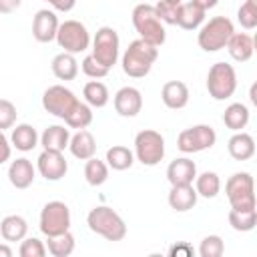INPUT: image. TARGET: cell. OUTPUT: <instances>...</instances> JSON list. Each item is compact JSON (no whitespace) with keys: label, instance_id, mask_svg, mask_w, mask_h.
Wrapping results in <instances>:
<instances>
[{"label":"cell","instance_id":"ab89813d","mask_svg":"<svg viewBox=\"0 0 257 257\" xmlns=\"http://www.w3.org/2000/svg\"><path fill=\"white\" fill-rule=\"evenodd\" d=\"M80 68H82V72H84L88 78H104V76L108 74V68L102 66L92 54H86V56L82 58Z\"/></svg>","mask_w":257,"mask_h":257},{"label":"cell","instance_id":"484cf974","mask_svg":"<svg viewBox=\"0 0 257 257\" xmlns=\"http://www.w3.org/2000/svg\"><path fill=\"white\" fill-rule=\"evenodd\" d=\"M205 10L199 8L197 4L189 2H181L179 6V16H177V26H181L183 30H197L203 22H205Z\"/></svg>","mask_w":257,"mask_h":257},{"label":"cell","instance_id":"5b68a950","mask_svg":"<svg viewBox=\"0 0 257 257\" xmlns=\"http://www.w3.org/2000/svg\"><path fill=\"white\" fill-rule=\"evenodd\" d=\"M225 195L229 199L231 209L247 211V209H257V199H255V183L251 173L241 171L235 173L227 179L225 183Z\"/></svg>","mask_w":257,"mask_h":257},{"label":"cell","instance_id":"6da1fadb","mask_svg":"<svg viewBox=\"0 0 257 257\" xmlns=\"http://www.w3.org/2000/svg\"><path fill=\"white\" fill-rule=\"evenodd\" d=\"M157 58H159V46H153L151 42H147L143 38H137L122 52L120 66H122V72L126 76L145 78L151 72V68H153Z\"/></svg>","mask_w":257,"mask_h":257},{"label":"cell","instance_id":"d4e9b609","mask_svg":"<svg viewBox=\"0 0 257 257\" xmlns=\"http://www.w3.org/2000/svg\"><path fill=\"white\" fill-rule=\"evenodd\" d=\"M28 233V221L22 215H6L0 221V235L6 243L22 241Z\"/></svg>","mask_w":257,"mask_h":257},{"label":"cell","instance_id":"7402d4cb","mask_svg":"<svg viewBox=\"0 0 257 257\" xmlns=\"http://www.w3.org/2000/svg\"><path fill=\"white\" fill-rule=\"evenodd\" d=\"M227 151H229L231 159H235V161H249L255 155V141L249 133L237 131L227 141Z\"/></svg>","mask_w":257,"mask_h":257},{"label":"cell","instance_id":"83f0119b","mask_svg":"<svg viewBox=\"0 0 257 257\" xmlns=\"http://www.w3.org/2000/svg\"><path fill=\"white\" fill-rule=\"evenodd\" d=\"M82 96H84V102L90 106V108H102L108 104V88L104 82H100L98 78L94 80H88L84 86H82Z\"/></svg>","mask_w":257,"mask_h":257},{"label":"cell","instance_id":"e0dca14e","mask_svg":"<svg viewBox=\"0 0 257 257\" xmlns=\"http://www.w3.org/2000/svg\"><path fill=\"white\" fill-rule=\"evenodd\" d=\"M161 100L171 110L185 108L189 104V86L183 80H167L161 88Z\"/></svg>","mask_w":257,"mask_h":257},{"label":"cell","instance_id":"b9f144b4","mask_svg":"<svg viewBox=\"0 0 257 257\" xmlns=\"http://www.w3.org/2000/svg\"><path fill=\"white\" fill-rule=\"evenodd\" d=\"M10 155H12L10 139L4 135V131H0V165H4L6 161H10Z\"/></svg>","mask_w":257,"mask_h":257},{"label":"cell","instance_id":"ee69618b","mask_svg":"<svg viewBox=\"0 0 257 257\" xmlns=\"http://www.w3.org/2000/svg\"><path fill=\"white\" fill-rule=\"evenodd\" d=\"M48 2L56 12H70L76 6V0H44Z\"/></svg>","mask_w":257,"mask_h":257},{"label":"cell","instance_id":"9c48e42d","mask_svg":"<svg viewBox=\"0 0 257 257\" xmlns=\"http://www.w3.org/2000/svg\"><path fill=\"white\" fill-rule=\"evenodd\" d=\"M217 143V133L211 124H193L179 133L177 137V149L185 155L203 153L207 149H213Z\"/></svg>","mask_w":257,"mask_h":257},{"label":"cell","instance_id":"30bf717a","mask_svg":"<svg viewBox=\"0 0 257 257\" xmlns=\"http://www.w3.org/2000/svg\"><path fill=\"white\" fill-rule=\"evenodd\" d=\"M102 66L108 70L116 64L120 54V38L112 26H100L92 38V52H90Z\"/></svg>","mask_w":257,"mask_h":257},{"label":"cell","instance_id":"7bdbcfd3","mask_svg":"<svg viewBox=\"0 0 257 257\" xmlns=\"http://www.w3.org/2000/svg\"><path fill=\"white\" fill-rule=\"evenodd\" d=\"M169 255L171 257H191L193 255V247L189 245V243H177V245H173L171 249H169Z\"/></svg>","mask_w":257,"mask_h":257},{"label":"cell","instance_id":"4fadbf2b","mask_svg":"<svg viewBox=\"0 0 257 257\" xmlns=\"http://www.w3.org/2000/svg\"><path fill=\"white\" fill-rule=\"evenodd\" d=\"M36 169H38L40 177H44L46 181H60L68 171V163L60 151L44 149L36 159Z\"/></svg>","mask_w":257,"mask_h":257},{"label":"cell","instance_id":"7c38bea8","mask_svg":"<svg viewBox=\"0 0 257 257\" xmlns=\"http://www.w3.org/2000/svg\"><path fill=\"white\" fill-rule=\"evenodd\" d=\"M76 102H78L76 94L70 88H66L64 84H52L42 92V108L62 120L72 110V106Z\"/></svg>","mask_w":257,"mask_h":257},{"label":"cell","instance_id":"681fc988","mask_svg":"<svg viewBox=\"0 0 257 257\" xmlns=\"http://www.w3.org/2000/svg\"><path fill=\"white\" fill-rule=\"evenodd\" d=\"M171 2H179V4H181V2H183V0H171Z\"/></svg>","mask_w":257,"mask_h":257},{"label":"cell","instance_id":"ffe728a7","mask_svg":"<svg viewBox=\"0 0 257 257\" xmlns=\"http://www.w3.org/2000/svg\"><path fill=\"white\" fill-rule=\"evenodd\" d=\"M197 199L199 195L193 185H173L169 191V205L177 213L191 211L197 205Z\"/></svg>","mask_w":257,"mask_h":257},{"label":"cell","instance_id":"c3c4849f","mask_svg":"<svg viewBox=\"0 0 257 257\" xmlns=\"http://www.w3.org/2000/svg\"><path fill=\"white\" fill-rule=\"evenodd\" d=\"M255 88H257V86L253 84V86H251V102H253V104H257V96H255Z\"/></svg>","mask_w":257,"mask_h":257},{"label":"cell","instance_id":"7a4b0ae2","mask_svg":"<svg viewBox=\"0 0 257 257\" xmlns=\"http://www.w3.org/2000/svg\"><path fill=\"white\" fill-rule=\"evenodd\" d=\"M86 225L92 233L104 237L106 241H122L126 235L124 219L106 205H96L86 215Z\"/></svg>","mask_w":257,"mask_h":257},{"label":"cell","instance_id":"f1b7e54d","mask_svg":"<svg viewBox=\"0 0 257 257\" xmlns=\"http://www.w3.org/2000/svg\"><path fill=\"white\" fill-rule=\"evenodd\" d=\"M249 116H251V112L243 102H231L223 112V122L229 131L237 133V131H243L247 126Z\"/></svg>","mask_w":257,"mask_h":257},{"label":"cell","instance_id":"8992f818","mask_svg":"<svg viewBox=\"0 0 257 257\" xmlns=\"http://www.w3.org/2000/svg\"><path fill=\"white\" fill-rule=\"evenodd\" d=\"M237 90V72L229 62H215L207 72V92L213 100H227Z\"/></svg>","mask_w":257,"mask_h":257},{"label":"cell","instance_id":"2e32d148","mask_svg":"<svg viewBox=\"0 0 257 257\" xmlns=\"http://www.w3.org/2000/svg\"><path fill=\"white\" fill-rule=\"evenodd\" d=\"M197 177V165L189 157H179L167 167V181L173 185H193Z\"/></svg>","mask_w":257,"mask_h":257},{"label":"cell","instance_id":"bcb514c9","mask_svg":"<svg viewBox=\"0 0 257 257\" xmlns=\"http://www.w3.org/2000/svg\"><path fill=\"white\" fill-rule=\"evenodd\" d=\"M191 2H193V4H197L199 8H203L205 12H207V10H211V8H215V6L219 4V0H191Z\"/></svg>","mask_w":257,"mask_h":257},{"label":"cell","instance_id":"5bb4252c","mask_svg":"<svg viewBox=\"0 0 257 257\" xmlns=\"http://www.w3.org/2000/svg\"><path fill=\"white\" fill-rule=\"evenodd\" d=\"M58 16L54 10H48V8H42L34 14L32 18V36L34 40L46 44V42H52L56 38V30H58Z\"/></svg>","mask_w":257,"mask_h":257},{"label":"cell","instance_id":"4316f807","mask_svg":"<svg viewBox=\"0 0 257 257\" xmlns=\"http://www.w3.org/2000/svg\"><path fill=\"white\" fill-rule=\"evenodd\" d=\"M50 68L58 80H74L78 74V62H76L74 54H70V52L56 54L50 62Z\"/></svg>","mask_w":257,"mask_h":257},{"label":"cell","instance_id":"ba28073f","mask_svg":"<svg viewBox=\"0 0 257 257\" xmlns=\"http://www.w3.org/2000/svg\"><path fill=\"white\" fill-rule=\"evenodd\" d=\"M54 40L58 42L62 52L80 54V52L88 50V46H90V32L86 30V26L80 20H64L58 24Z\"/></svg>","mask_w":257,"mask_h":257},{"label":"cell","instance_id":"8fae6325","mask_svg":"<svg viewBox=\"0 0 257 257\" xmlns=\"http://www.w3.org/2000/svg\"><path fill=\"white\" fill-rule=\"evenodd\" d=\"M38 227L42 235H58L64 231H70V209L62 201H48L40 211Z\"/></svg>","mask_w":257,"mask_h":257},{"label":"cell","instance_id":"d6986e66","mask_svg":"<svg viewBox=\"0 0 257 257\" xmlns=\"http://www.w3.org/2000/svg\"><path fill=\"white\" fill-rule=\"evenodd\" d=\"M225 48L229 50V56L233 60L247 62L253 56V52H255V40L247 32H233L231 38L227 40V46Z\"/></svg>","mask_w":257,"mask_h":257},{"label":"cell","instance_id":"52a82bcc","mask_svg":"<svg viewBox=\"0 0 257 257\" xmlns=\"http://www.w3.org/2000/svg\"><path fill=\"white\" fill-rule=\"evenodd\" d=\"M165 157V139L159 131L145 128L135 137V159L145 167H155Z\"/></svg>","mask_w":257,"mask_h":257},{"label":"cell","instance_id":"277c9868","mask_svg":"<svg viewBox=\"0 0 257 257\" xmlns=\"http://www.w3.org/2000/svg\"><path fill=\"white\" fill-rule=\"evenodd\" d=\"M235 32L233 22L227 16H213L199 26L197 44L205 52H217L227 46V40Z\"/></svg>","mask_w":257,"mask_h":257},{"label":"cell","instance_id":"f35d334b","mask_svg":"<svg viewBox=\"0 0 257 257\" xmlns=\"http://www.w3.org/2000/svg\"><path fill=\"white\" fill-rule=\"evenodd\" d=\"M18 255L20 257H44L46 255V245L38 237H24L20 241Z\"/></svg>","mask_w":257,"mask_h":257},{"label":"cell","instance_id":"e575fe53","mask_svg":"<svg viewBox=\"0 0 257 257\" xmlns=\"http://www.w3.org/2000/svg\"><path fill=\"white\" fill-rule=\"evenodd\" d=\"M64 122H66V126H70V128H86L90 122H92V108L86 104V102H76L74 106H72V110L64 116Z\"/></svg>","mask_w":257,"mask_h":257},{"label":"cell","instance_id":"8d00e7d4","mask_svg":"<svg viewBox=\"0 0 257 257\" xmlns=\"http://www.w3.org/2000/svg\"><path fill=\"white\" fill-rule=\"evenodd\" d=\"M225 253V243L219 235H207L199 245L201 257H221Z\"/></svg>","mask_w":257,"mask_h":257},{"label":"cell","instance_id":"3957f363","mask_svg":"<svg viewBox=\"0 0 257 257\" xmlns=\"http://www.w3.org/2000/svg\"><path fill=\"white\" fill-rule=\"evenodd\" d=\"M133 26L139 32V38L151 42L153 46H163L167 40V30L163 20L159 18L153 4H137L133 8Z\"/></svg>","mask_w":257,"mask_h":257},{"label":"cell","instance_id":"9a60e30c","mask_svg":"<svg viewBox=\"0 0 257 257\" xmlns=\"http://www.w3.org/2000/svg\"><path fill=\"white\" fill-rule=\"evenodd\" d=\"M112 104H114V110L124 116V118H133L141 112L143 108V94L139 88L135 86H122L116 90L114 98H112Z\"/></svg>","mask_w":257,"mask_h":257},{"label":"cell","instance_id":"60d3db41","mask_svg":"<svg viewBox=\"0 0 257 257\" xmlns=\"http://www.w3.org/2000/svg\"><path fill=\"white\" fill-rule=\"evenodd\" d=\"M16 106L8 98H0V131L12 128L16 124Z\"/></svg>","mask_w":257,"mask_h":257},{"label":"cell","instance_id":"74e56055","mask_svg":"<svg viewBox=\"0 0 257 257\" xmlns=\"http://www.w3.org/2000/svg\"><path fill=\"white\" fill-rule=\"evenodd\" d=\"M179 2H171V0H159L155 4V10L159 14V18L163 20V24H171L177 26V16H179Z\"/></svg>","mask_w":257,"mask_h":257},{"label":"cell","instance_id":"f6af8a7d","mask_svg":"<svg viewBox=\"0 0 257 257\" xmlns=\"http://www.w3.org/2000/svg\"><path fill=\"white\" fill-rule=\"evenodd\" d=\"M22 0H0V14H10L16 8H20Z\"/></svg>","mask_w":257,"mask_h":257},{"label":"cell","instance_id":"1f68e13d","mask_svg":"<svg viewBox=\"0 0 257 257\" xmlns=\"http://www.w3.org/2000/svg\"><path fill=\"white\" fill-rule=\"evenodd\" d=\"M46 251L52 257H68L74 251V235L70 231L46 237Z\"/></svg>","mask_w":257,"mask_h":257},{"label":"cell","instance_id":"d590c367","mask_svg":"<svg viewBox=\"0 0 257 257\" xmlns=\"http://www.w3.org/2000/svg\"><path fill=\"white\" fill-rule=\"evenodd\" d=\"M237 20L241 28L253 30L257 26V0H245L237 10Z\"/></svg>","mask_w":257,"mask_h":257},{"label":"cell","instance_id":"d6a6232c","mask_svg":"<svg viewBox=\"0 0 257 257\" xmlns=\"http://www.w3.org/2000/svg\"><path fill=\"white\" fill-rule=\"evenodd\" d=\"M84 179L90 187H100L106 183L108 179V165L96 157H90L86 159L84 163Z\"/></svg>","mask_w":257,"mask_h":257},{"label":"cell","instance_id":"7dc6e473","mask_svg":"<svg viewBox=\"0 0 257 257\" xmlns=\"http://www.w3.org/2000/svg\"><path fill=\"white\" fill-rule=\"evenodd\" d=\"M0 257H12V249L6 243H0Z\"/></svg>","mask_w":257,"mask_h":257},{"label":"cell","instance_id":"836d02e7","mask_svg":"<svg viewBox=\"0 0 257 257\" xmlns=\"http://www.w3.org/2000/svg\"><path fill=\"white\" fill-rule=\"evenodd\" d=\"M227 219H229L231 229H235L239 233H249L257 225V209H247V211L231 209L229 215H227Z\"/></svg>","mask_w":257,"mask_h":257},{"label":"cell","instance_id":"4dcf8cb0","mask_svg":"<svg viewBox=\"0 0 257 257\" xmlns=\"http://www.w3.org/2000/svg\"><path fill=\"white\" fill-rule=\"evenodd\" d=\"M195 191L199 197H205V199H215L221 191V179L215 171H205L201 175L195 177Z\"/></svg>","mask_w":257,"mask_h":257},{"label":"cell","instance_id":"ac0fdd59","mask_svg":"<svg viewBox=\"0 0 257 257\" xmlns=\"http://www.w3.org/2000/svg\"><path fill=\"white\" fill-rule=\"evenodd\" d=\"M34 177H36V169L32 161H28L26 157L12 161L8 167V181L14 189H28L34 183Z\"/></svg>","mask_w":257,"mask_h":257},{"label":"cell","instance_id":"f546056e","mask_svg":"<svg viewBox=\"0 0 257 257\" xmlns=\"http://www.w3.org/2000/svg\"><path fill=\"white\" fill-rule=\"evenodd\" d=\"M104 163L108 165V169L112 171H126L133 167L135 163V153L124 147V145H112L108 151H106V157H104Z\"/></svg>","mask_w":257,"mask_h":257},{"label":"cell","instance_id":"603a6c76","mask_svg":"<svg viewBox=\"0 0 257 257\" xmlns=\"http://www.w3.org/2000/svg\"><path fill=\"white\" fill-rule=\"evenodd\" d=\"M40 137L36 133V128L28 122H20L16 126H12V135H10V145L20 151V153H28L38 145Z\"/></svg>","mask_w":257,"mask_h":257},{"label":"cell","instance_id":"cb8c5ba5","mask_svg":"<svg viewBox=\"0 0 257 257\" xmlns=\"http://www.w3.org/2000/svg\"><path fill=\"white\" fill-rule=\"evenodd\" d=\"M68 141H70V131L62 124H50L42 131L40 135V145L46 151H64L68 149Z\"/></svg>","mask_w":257,"mask_h":257},{"label":"cell","instance_id":"44dd1931","mask_svg":"<svg viewBox=\"0 0 257 257\" xmlns=\"http://www.w3.org/2000/svg\"><path fill=\"white\" fill-rule=\"evenodd\" d=\"M68 149H70L72 157H76L80 161H86V159L94 157V153H96V141H94V137H92L90 131L80 128L74 135H70Z\"/></svg>","mask_w":257,"mask_h":257}]
</instances>
